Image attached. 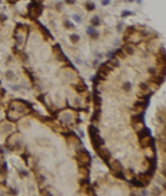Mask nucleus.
<instances>
[{"mask_svg": "<svg viewBox=\"0 0 166 196\" xmlns=\"http://www.w3.org/2000/svg\"><path fill=\"white\" fill-rule=\"evenodd\" d=\"M45 0H4V3L13 8L15 14L29 21H36L42 14Z\"/></svg>", "mask_w": 166, "mask_h": 196, "instance_id": "nucleus-1", "label": "nucleus"}]
</instances>
